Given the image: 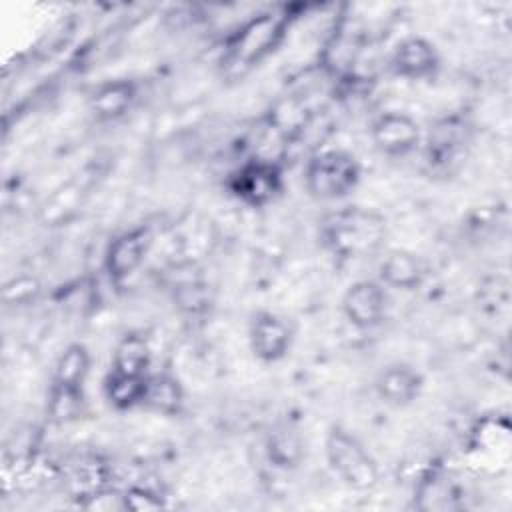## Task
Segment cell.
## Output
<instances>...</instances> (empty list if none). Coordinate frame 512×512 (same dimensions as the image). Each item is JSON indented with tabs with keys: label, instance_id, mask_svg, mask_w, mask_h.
<instances>
[{
	"label": "cell",
	"instance_id": "18",
	"mask_svg": "<svg viewBox=\"0 0 512 512\" xmlns=\"http://www.w3.org/2000/svg\"><path fill=\"white\" fill-rule=\"evenodd\" d=\"M110 368L128 372V374H138V376L150 374L152 372V354H150L148 342L136 334L124 336L112 354Z\"/></svg>",
	"mask_w": 512,
	"mask_h": 512
},
{
	"label": "cell",
	"instance_id": "17",
	"mask_svg": "<svg viewBox=\"0 0 512 512\" xmlns=\"http://www.w3.org/2000/svg\"><path fill=\"white\" fill-rule=\"evenodd\" d=\"M148 376L150 374L138 376V374H128V372L108 368L102 382L104 398L116 410H132L142 406Z\"/></svg>",
	"mask_w": 512,
	"mask_h": 512
},
{
	"label": "cell",
	"instance_id": "5",
	"mask_svg": "<svg viewBox=\"0 0 512 512\" xmlns=\"http://www.w3.org/2000/svg\"><path fill=\"white\" fill-rule=\"evenodd\" d=\"M226 188L240 204L248 208H264L282 194L284 170L272 158L254 156L240 162L228 174Z\"/></svg>",
	"mask_w": 512,
	"mask_h": 512
},
{
	"label": "cell",
	"instance_id": "12",
	"mask_svg": "<svg viewBox=\"0 0 512 512\" xmlns=\"http://www.w3.org/2000/svg\"><path fill=\"white\" fill-rule=\"evenodd\" d=\"M152 244L148 226H134L114 236L104 252V268L112 280H126L144 262Z\"/></svg>",
	"mask_w": 512,
	"mask_h": 512
},
{
	"label": "cell",
	"instance_id": "10",
	"mask_svg": "<svg viewBox=\"0 0 512 512\" xmlns=\"http://www.w3.org/2000/svg\"><path fill=\"white\" fill-rule=\"evenodd\" d=\"M342 314L358 330H372L382 324L388 310V288L376 278L352 282L342 294Z\"/></svg>",
	"mask_w": 512,
	"mask_h": 512
},
{
	"label": "cell",
	"instance_id": "9",
	"mask_svg": "<svg viewBox=\"0 0 512 512\" xmlns=\"http://www.w3.org/2000/svg\"><path fill=\"white\" fill-rule=\"evenodd\" d=\"M420 124L400 110H386L370 124V140L374 148L390 158H404L416 152L422 144Z\"/></svg>",
	"mask_w": 512,
	"mask_h": 512
},
{
	"label": "cell",
	"instance_id": "8",
	"mask_svg": "<svg viewBox=\"0 0 512 512\" xmlns=\"http://www.w3.org/2000/svg\"><path fill=\"white\" fill-rule=\"evenodd\" d=\"M294 342V328L278 312L258 310L248 322V346L254 358L264 364L280 362L288 356Z\"/></svg>",
	"mask_w": 512,
	"mask_h": 512
},
{
	"label": "cell",
	"instance_id": "14",
	"mask_svg": "<svg viewBox=\"0 0 512 512\" xmlns=\"http://www.w3.org/2000/svg\"><path fill=\"white\" fill-rule=\"evenodd\" d=\"M136 100H138V84L130 78H114L98 84L92 90L88 98V106L98 120L110 122L126 116L134 108Z\"/></svg>",
	"mask_w": 512,
	"mask_h": 512
},
{
	"label": "cell",
	"instance_id": "20",
	"mask_svg": "<svg viewBox=\"0 0 512 512\" xmlns=\"http://www.w3.org/2000/svg\"><path fill=\"white\" fill-rule=\"evenodd\" d=\"M120 500L122 508L128 510H156L164 506L162 498L146 488H130L124 492V496H120Z\"/></svg>",
	"mask_w": 512,
	"mask_h": 512
},
{
	"label": "cell",
	"instance_id": "13",
	"mask_svg": "<svg viewBox=\"0 0 512 512\" xmlns=\"http://www.w3.org/2000/svg\"><path fill=\"white\" fill-rule=\"evenodd\" d=\"M422 388V374L408 362L386 364L374 380V390L378 398L394 408H402L416 402L418 396L422 394Z\"/></svg>",
	"mask_w": 512,
	"mask_h": 512
},
{
	"label": "cell",
	"instance_id": "3",
	"mask_svg": "<svg viewBox=\"0 0 512 512\" xmlns=\"http://www.w3.org/2000/svg\"><path fill=\"white\" fill-rule=\"evenodd\" d=\"M324 454L330 470L352 490H372L380 480L378 462L366 446L346 428L332 426L326 434Z\"/></svg>",
	"mask_w": 512,
	"mask_h": 512
},
{
	"label": "cell",
	"instance_id": "6",
	"mask_svg": "<svg viewBox=\"0 0 512 512\" xmlns=\"http://www.w3.org/2000/svg\"><path fill=\"white\" fill-rule=\"evenodd\" d=\"M472 142V126L462 114L438 118L426 136H422V154L432 170H452L462 162Z\"/></svg>",
	"mask_w": 512,
	"mask_h": 512
},
{
	"label": "cell",
	"instance_id": "2",
	"mask_svg": "<svg viewBox=\"0 0 512 512\" xmlns=\"http://www.w3.org/2000/svg\"><path fill=\"white\" fill-rule=\"evenodd\" d=\"M362 180L358 158L344 148H322L304 164V186L316 200L338 202L348 198Z\"/></svg>",
	"mask_w": 512,
	"mask_h": 512
},
{
	"label": "cell",
	"instance_id": "16",
	"mask_svg": "<svg viewBox=\"0 0 512 512\" xmlns=\"http://www.w3.org/2000/svg\"><path fill=\"white\" fill-rule=\"evenodd\" d=\"M182 404H184V390L178 378L168 372H150L140 408H146L164 416H174L180 412Z\"/></svg>",
	"mask_w": 512,
	"mask_h": 512
},
{
	"label": "cell",
	"instance_id": "11",
	"mask_svg": "<svg viewBox=\"0 0 512 512\" xmlns=\"http://www.w3.org/2000/svg\"><path fill=\"white\" fill-rule=\"evenodd\" d=\"M390 70L394 76L420 82L430 80L440 70V54L434 42L424 36L412 34L402 38L390 54Z\"/></svg>",
	"mask_w": 512,
	"mask_h": 512
},
{
	"label": "cell",
	"instance_id": "4",
	"mask_svg": "<svg viewBox=\"0 0 512 512\" xmlns=\"http://www.w3.org/2000/svg\"><path fill=\"white\" fill-rule=\"evenodd\" d=\"M90 352L84 344H70L66 350L58 356L52 376V388H50V414L54 420H68L76 416L84 384L90 372Z\"/></svg>",
	"mask_w": 512,
	"mask_h": 512
},
{
	"label": "cell",
	"instance_id": "1",
	"mask_svg": "<svg viewBox=\"0 0 512 512\" xmlns=\"http://www.w3.org/2000/svg\"><path fill=\"white\" fill-rule=\"evenodd\" d=\"M388 224L384 214L374 208L348 204L326 212L318 226L324 250L342 262L362 260L384 248Z\"/></svg>",
	"mask_w": 512,
	"mask_h": 512
},
{
	"label": "cell",
	"instance_id": "7",
	"mask_svg": "<svg viewBox=\"0 0 512 512\" xmlns=\"http://www.w3.org/2000/svg\"><path fill=\"white\" fill-rule=\"evenodd\" d=\"M286 30L284 12H262L248 20L232 38L228 46V64L234 68H248L264 58L280 42Z\"/></svg>",
	"mask_w": 512,
	"mask_h": 512
},
{
	"label": "cell",
	"instance_id": "19",
	"mask_svg": "<svg viewBox=\"0 0 512 512\" xmlns=\"http://www.w3.org/2000/svg\"><path fill=\"white\" fill-rule=\"evenodd\" d=\"M268 458L278 468H292L302 458V440L300 434L290 426L274 428L266 442Z\"/></svg>",
	"mask_w": 512,
	"mask_h": 512
},
{
	"label": "cell",
	"instance_id": "15",
	"mask_svg": "<svg viewBox=\"0 0 512 512\" xmlns=\"http://www.w3.org/2000/svg\"><path fill=\"white\" fill-rule=\"evenodd\" d=\"M422 260L408 250H388L378 264V280L390 290H414L424 280Z\"/></svg>",
	"mask_w": 512,
	"mask_h": 512
}]
</instances>
